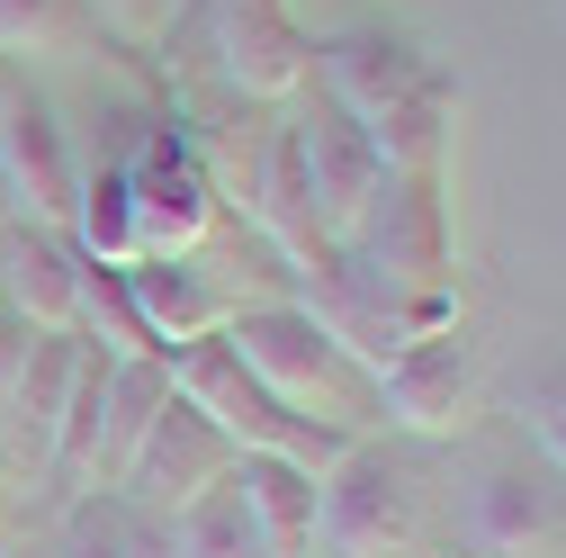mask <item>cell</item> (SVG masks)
I'll return each instance as SVG.
<instances>
[{
  "instance_id": "1",
  "label": "cell",
  "mask_w": 566,
  "mask_h": 558,
  "mask_svg": "<svg viewBox=\"0 0 566 558\" xmlns=\"http://www.w3.org/2000/svg\"><path fill=\"white\" fill-rule=\"evenodd\" d=\"M226 342L234 361L289 405L306 424H333V433H378V379L342 352V342L297 307V298H243L226 316Z\"/></svg>"
},
{
  "instance_id": "2",
  "label": "cell",
  "mask_w": 566,
  "mask_h": 558,
  "mask_svg": "<svg viewBox=\"0 0 566 558\" xmlns=\"http://www.w3.org/2000/svg\"><path fill=\"white\" fill-rule=\"evenodd\" d=\"M422 531V468L387 433H360L315 477V558H405Z\"/></svg>"
},
{
  "instance_id": "3",
  "label": "cell",
  "mask_w": 566,
  "mask_h": 558,
  "mask_svg": "<svg viewBox=\"0 0 566 558\" xmlns=\"http://www.w3.org/2000/svg\"><path fill=\"white\" fill-rule=\"evenodd\" d=\"M342 270L360 279V289L387 298V316L405 298H441L459 289V244H450V198L441 180H396L360 207V226L342 235Z\"/></svg>"
},
{
  "instance_id": "4",
  "label": "cell",
  "mask_w": 566,
  "mask_h": 558,
  "mask_svg": "<svg viewBox=\"0 0 566 558\" xmlns=\"http://www.w3.org/2000/svg\"><path fill=\"white\" fill-rule=\"evenodd\" d=\"M207 63L252 108H297L315 82V37L289 0H207Z\"/></svg>"
},
{
  "instance_id": "5",
  "label": "cell",
  "mask_w": 566,
  "mask_h": 558,
  "mask_svg": "<svg viewBox=\"0 0 566 558\" xmlns=\"http://www.w3.org/2000/svg\"><path fill=\"white\" fill-rule=\"evenodd\" d=\"M117 172H126V198H135V226H145V252H207L226 207H217V180H207L189 117H163Z\"/></svg>"
},
{
  "instance_id": "6",
  "label": "cell",
  "mask_w": 566,
  "mask_h": 558,
  "mask_svg": "<svg viewBox=\"0 0 566 558\" xmlns=\"http://www.w3.org/2000/svg\"><path fill=\"white\" fill-rule=\"evenodd\" d=\"M476 396H485V361H476L468 324H450V333L405 342L378 370V424L405 442H459L476 424Z\"/></svg>"
},
{
  "instance_id": "7",
  "label": "cell",
  "mask_w": 566,
  "mask_h": 558,
  "mask_svg": "<svg viewBox=\"0 0 566 558\" xmlns=\"http://www.w3.org/2000/svg\"><path fill=\"white\" fill-rule=\"evenodd\" d=\"M0 198H10L19 226H45V235H73V198H82V154L63 117L36 100V91H0Z\"/></svg>"
},
{
  "instance_id": "8",
  "label": "cell",
  "mask_w": 566,
  "mask_h": 558,
  "mask_svg": "<svg viewBox=\"0 0 566 558\" xmlns=\"http://www.w3.org/2000/svg\"><path fill=\"white\" fill-rule=\"evenodd\" d=\"M234 468V442L207 424V414L189 405V396H171L163 414H154V433H145V451L126 459V477H117V496L126 505H145L154 523H171L189 496H207V486H217Z\"/></svg>"
},
{
  "instance_id": "9",
  "label": "cell",
  "mask_w": 566,
  "mask_h": 558,
  "mask_svg": "<svg viewBox=\"0 0 566 558\" xmlns=\"http://www.w3.org/2000/svg\"><path fill=\"white\" fill-rule=\"evenodd\" d=\"M441 63L422 54V45H405V37H387V28H342V37H324L315 45V82H324V100L350 117V126H387L422 82H432Z\"/></svg>"
},
{
  "instance_id": "10",
  "label": "cell",
  "mask_w": 566,
  "mask_h": 558,
  "mask_svg": "<svg viewBox=\"0 0 566 558\" xmlns=\"http://www.w3.org/2000/svg\"><path fill=\"white\" fill-rule=\"evenodd\" d=\"M126 298H135V316H145L163 361H180L189 342H217L226 316L243 307L207 252H145V261H126Z\"/></svg>"
},
{
  "instance_id": "11",
  "label": "cell",
  "mask_w": 566,
  "mask_h": 558,
  "mask_svg": "<svg viewBox=\"0 0 566 558\" xmlns=\"http://www.w3.org/2000/svg\"><path fill=\"white\" fill-rule=\"evenodd\" d=\"M289 126H297V163H306V189H315V217H324V235H333V252H342V235L360 226V207L387 189V163H378V145H369V126H350L324 91H315Z\"/></svg>"
},
{
  "instance_id": "12",
  "label": "cell",
  "mask_w": 566,
  "mask_h": 558,
  "mask_svg": "<svg viewBox=\"0 0 566 558\" xmlns=\"http://www.w3.org/2000/svg\"><path fill=\"white\" fill-rule=\"evenodd\" d=\"M468 558H566V486L504 459L468 496Z\"/></svg>"
},
{
  "instance_id": "13",
  "label": "cell",
  "mask_w": 566,
  "mask_h": 558,
  "mask_svg": "<svg viewBox=\"0 0 566 558\" xmlns=\"http://www.w3.org/2000/svg\"><path fill=\"white\" fill-rule=\"evenodd\" d=\"M0 298L19 307L28 333H73V307H82V252L73 235H45V226H19L0 235Z\"/></svg>"
},
{
  "instance_id": "14",
  "label": "cell",
  "mask_w": 566,
  "mask_h": 558,
  "mask_svg": "<svg viewBox=\"0 0 566 558\" xmlns=\"http://www.w3.org/2000/svg\"><path fill=\"white\" fill-rule=\"evenodd\" d=\"M82 352H91L82 333H28L10 388H0V442H19L28 459H45L54 414H63V396H73V379H82Z\"/></svg>"
},
{
  "instance_id": "15",
  "label": "cell",
  "mask_w": 566,
  "mask_h": 558,
  "mask_svg": "<svg viewBox=\"0 0 566 558\" xmlns=\"http://www.w3.org/2000/svg\"><path fill=\"white\" fill-rule=\"evenodd\" d=\"M45 558H171V531L145 505H126L117 486H91V496H63Z\"/></svg>"
},
{
  "instance_id": "16",
  "label": "cell",
  "mask_w": 566,
  "mask_h": 558,
  "mask_svg": "<svg viewBox=\"0 0 566 558\" xmlns=\"http://www.w3.org/2000/svg\"><path fill=\"white\" fill-rule=\"evenodd\" d=\"M234 486H243V514H252V531H261L270 558H315V477L306 468L243 451L234 459Z\"/></svg>"
},
{
  "instance_id": "17",
  "label": "cell",
  "mask_w": 566,
  "mask_h": 558,
  "mask_svg": "<svg viewBox=\"0 0 566 558\" xmlns=\"http://www.w3.org/2000/svg\"><path fill=\"white\" fill-rule=\"evenodd\" d=\"M369 145H378V163H387L396 180H441V172H450V145H459V82L432 73V82H422V91L369 135Z\"/></svg>"
},
{
  "instance_id": "18",
  "label": "cell",
  "mask_w": 566,
  "mask_h": 558,
  "mask_svg": "<svg viewBox=\"0 0 566 558\" xmlns=\"http://www.w3.org/2000/svg\"><path fill=\"white\" fill-rule=\"evenodd\" d=\"M73 252L91 270H126L145 261V226H135V198H126V172H82V198H73Z\"/></svg>"
},
{
  "instance_id": "19",
  "label": "cell",
  "mask_w": 566,
  "mask_h": 558,
  "mask_svg": "<svg viewBox=\"0 0 566 558\" xmlns=\"http://www.w3.org/2000/svg\"><path fill=\"white\" fill-rule=\"evenodd\" d=\"M163 531H171V558H270V549H261V531H252V514H243L234 468L207 486V496H189Z\"/></svg>"
},
{
  "instance_id": "20",
  "label": "cell",
  "mask_w": 566,
  "mask_h": 558,
  "mask_svg": "<svg viewBox=\"0 0 566 558\" xmlns=\"http://www.w3.org/2000/svg\"><path fill=\"white\" fill-rule=\"evenodd\" d=\"M82 45H99L82 0H0V63H19V54H82Z\"/></svg>"
},
{
  "instance_id": "21",
  "label": "cell",
  "mask_w": 566,
  "mask_h": 558,
  "mask_svg": "<svg viewBox=\"0 0 566 558\" xmlns=\"http://www.w3.org/2000/svg\"><path fill=\"white\" fill-rule=\"evenodd\" d=\"M91 10V28L108 37V45H126V54H154L163 37H171V0H82Z\"/></svg>"
},
{
  "instance_id": "22",
  "label": "cell",
  "mask_w": 566,
  "mask_h": 558,
  "mask_svg": "<svg viewBox=\"0 0 566 558\" xmlns=\"http://www.w3.org/2000/svg\"><path fill=\"white\" fill-rule=\"evenodd\" d=\"M531 442H539V459L566 477V379H548V388L531 396Z\"/></svg>"
},
{
  "instance_id": "23",
  "label": "cell",
  "mask_w": 566,
  "mask_h": 558,
  "mask_svg": "<svg viewBox=\"0 0 566 558\" xmlns=\"http://www.w3.org/2000/svg\"><path fill=\"white\" fill-rule=\"evenodd\" d=\"M19 352H28V324H19V307H10V298H0V388H10Z\"/></svg>"
},
{
  "instance_id": "24",
  "label": "cell",
  "mask_w": 566,
  "mask_h": 558,
  "mask_svg": "<svg viewBox=\"0 0 566 558\" xmlns=\"http://www.w3.org/2000/svg\"><path fill=\"white\" fill-rule=\"evenodd\" d=\"M0 523H10V442H0Z\"/></svg>"
}]
</instances>
